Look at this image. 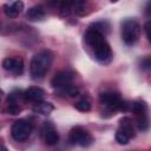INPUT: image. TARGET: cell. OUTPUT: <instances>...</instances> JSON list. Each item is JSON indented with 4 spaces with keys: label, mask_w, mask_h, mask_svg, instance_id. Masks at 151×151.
<instances>
[{
    "label": "cell",
    "mask_w": 151,
    "mask_h": 151,
    "mask_svg": "<svg viewBox=\"0 0 151 151\" xmlns=\"http://www.w3.org/2000/svg\"><path fill=\"white\" fill-rule=\"evenodd\" d=\"M2 67L8 71L12 72L15 76H19L24 72V60L21 58H6L2 60Z\"/></svg>",
    "instance_id": "30bf717a"
},
{
    "label": "cell",
    "mask_w": 151,
    "mask_h": 151,
    "mask_svg": "<svg viewBox=\"0 0 151 151\" xmlns=\"http://www.w3.org/2000/svg\"><path fill=\"white\" fill-rule=\"evenodd\" d=\"M52 53L50 51H41L35 54L29 64V72L33 79H41L48 71L52 63Z\"/></svg>",
    "instance_id": "7a4b0ae2"
},
{
    "label": "cell",
    "mask_w": 151,
    "mask_h": 151,
    "mask_svg": "<svg viewBox=\"0 0 151 151\" xmlns=\"http://www.w3.org/2000/svg\"><path fill=\"white\" fill-rule=\"evenodd\" d=\"M116 140L118 142V144H120V145H125V144L129 143L130 137H129L125 132H123V131H120V130L118 129L117 132H116Z\"/></svg>",
    "instance_id": "ac0fdd59"
},
{
    "label": "cell",
    "mask_w": 151,
    "mask_h": 151,
    "mask_svg": "<svg viewBox=\"0 0 151 151\" xmlns=\"http://www.w3.org/2000/svg\"><path fill=\"white\" fill-rule=\"evenodd\" d=\"M41 133H42V138L47 145H55L59 142V134H58L54 125L50 122L44 123Z\"/></svg>",
    "instance_id": "9c48e42d"
},
{
    "label": "cell",
    "mask_w": 151,
    "mask_h": 151,
    "mask_svg": "<svg viewBox=\"0 0 151 151\" xmlns=\"http://www.w3.org/2000/svg\"><path fill=\"white\" fill-rule=\"evenodd\" d=\"M140 25L134 19H126L122 24V39L126 45L137 42L140 35Z\"/></svg>",
    "instance_id": "3957f363"
},
{
    "label": "cell",
    "mask_w": 151,
    "mask_h": 151,
    "mask_svg": "<svg viewBox=\"0 0 151 151\" xmlns=\"http://www.w3.org/2000/svg\"><path fill=\"white\" fill-rule=\"evenodd\" d=\"M21 110H22V107H21L20 105H18L17 103H14V104H8V107H7V112L11 113V114H13V116L19 114V113L21 112Z\"/></svg>",
    "instance_id": "ffe728a7"
},
{
    "label": "cell",
    "mask_w": 151,
    "mask_h": 151,
    "mask_svg": "<svg viewBox=\"0 0 151 151\" xmlns=\"http://www.w3.org/2000/svg\"><path fill=\"white\" fill-rule=\"evenodd\" d=\"M145 31H146V38H147V40H151V39H150V21L146 22V25H145Z\"/></svg>",
    "instance_id": "44dd1931"
},
{
    "label": "cell",
    "mask_w": 151,
    "mask_h": 151,
    "mask_svg": "<svg viewBox=\"0 0 151 151\" xmlns=\"http://www.w3.org/2000/svg\"><path fill=\"white\" fill-rule=\"evenodd\" d=\"M32 132V125L29 122L25 120V119H19L17 122H14V124L12 125V137L17 140V142H24L26 140L29 134Z\"/></svg>",
    "instance_id": "5b68a950"
},
{
    "label": "cell",
    "mask_w": 151,
    "mask_h": 151,
    "mask_svg": "<svg viewBox=\"0 0 151 151\" xmlns=\"http://www.w3.org/2000/svg\"><path fill=\"white\" fill-rule=\"evenodd\" d=\"M74 107L80 112H87L91 110V101L87 97H84L74 104Z\"/></svg>",
    "instance_id": "2e32d148"
},
{
    "label": "cell",
    "mask_w": 151,
    "mask_h": 151,
    "mask_svg": "<svg viewBox=\"0 0 151 151\" xmlns=\"http://www.w3.org/2000/svg\"><path fill=\"white\" fill-rule=\"evenodd\" d=\"M45 17H46V12L41 6H33L26 13V18L31 21H41L45 19Z\"/></svg>",
    "instance_id": "4fadbf2b"
},
{
    "label": "cell",
    "mask_w": 151,
    "mask_h": 151,
    "mask_svg": "<svg viewBox=\"0 0 151 151\" xmlns=\"http://www.w3.org/2000/svg\"><path fill=\"white\" fill-rule=\"evenodd\" d=\"M24 9V2L22 1H9L7 4H5L4 6V11L5 14L9 18H17Z\"/></svg>",
    "instance_id": "7c38bea8"
},
{
    "label": "cell",
    "mask_w": 151,
    "mask_h": 151,
    "mask_svg": "<svg viewBox=\"0 0 151 151\" xmlns=\"http://www.w3.org/2000/svg\"><path fill=\"white\" fill-rule=\"evenodd\" d=\"M137 120V127L140 131H146L149 129V116H147V105L144 101H136L131 105Z\"/></svg>",
    "instance_id": "277c9868"
},
{
    "label": "cell",
    "mask_w": 151,
    "mask_h": 151,
    "mask_svg": "<svg viewBox=\"0 0 151 151\" xmlns=\"http://www.w3.org/2000/svg\"><path fill=\"white\" fill-rule=\"evenodd\" d=\"M70 140L73 144H77L80 146H88L92 144L93 138L87 130H85L81 126H76L70 132Z\"/></svg>",
    "instance_id": "8992f818"
},
{
    "label": "cell",
    "mask_w": 151,
    "mask_h": 151,
    "mask_svg": "<svg viewBox=\"0 0 151 151\" xmlns=\"http://www.w3.org/2000/svg\"><path fill=\"white\" fill-rule=\"evenodd\" d=\"M142 64H143V67H144V68H149V67H150V59L146 58Z\"/></svg>",
    "instance_id": "7402d4cb"
},
{
    "label": "cell",
    "mask_w": 151,
    "mask_h": 151,
    "mask_svg": "<svg viewBox=\"0 0 151 151\" xmlns=\"http://www.w3.org/2000/svg\"><path fill=\"white\" fill-rule=\"evenodd\" d=\"M86 44L92 48L94 58L101 64H109L112 59V51L109 42L105 40L104 35L99 32L88 28L85 34Z\"/></svg>",
    "instance_id": "6da1fadb"
},
{
    "label": "cell",
    "mask_w": 151,
    "mask_h": 151,
    "mask_svg": "<svg viewBox=\"0 0 151 151\" xmlns=\"http://www.w3.org/2000/svg\"><path fill=\"white\" fill-rule=\"evenodd\" d=\"M2 94H4V91H2V90H1V88H0V97H1V96H2Z\"/></svg>",
    "instance_id": "603a6c76"
},
{
    "label": "cell",
    "mask_w": 151,
    "mask_h": 151,
    "mask_svg": "<svg viewBox=\"0 0 151 151\" xmlns=\"http://www.w3.org/2000/svg\"><path fill=\"white\" fill-rule=\"evenodd\" d=\"M61 91H63L64 93H66L68 97H77V96L79 94V88H77L76 86H71V85H68V86L61 88Z\"/></svg>",
    "instance_id": "d6986e66"
},
{
    "label": "cell",
    "mask_w": 151,
    "mask_h": 151,
    "mask_svg": "<svg viewBox=\"0 0 151 151\" xmlns=\"http://www.w3.org/2000/svg\"><path fill=\"white\" fill-rule=\"evenodd\" d=\"M24 97L26 100H29L33 103H39V101H42V99L45 97V91L38 86H31L25 91Z\"/></svg>",
    "instance_id": "8fae6325"
},
{
    "label": "cell",
    "mask_w": 151,
    "mask_h": 151,
    "mask_svg": "<svg viewBox=\"0 0 151 151\" xmlns=\"http://www.w3.org/2000/svg\"><path fill=\"white\" fill-rule=\"evenodd\" d=\"M54 110V106L48 101H39L33 106V111L39 114H48Z\"/></svg>",
    "instance_id": "9a60e30c"
},
{
    "label": "cell",
    "mask_w": 151,
    "mask_h": 151,
    "mask_svg": "<svg viewBox=\"0 0 151 151\" xmlns=\"http://www.w3.org/2000/svg\"><path fill=\"white\" fill-rule=\"evenodd\" d=\"M72 6H73V11L76 12V14H78V15H80V17L87 14L86 4H85V2H73Z\"/></svg>",
    "instance_id": "e0dca14e"
},
{
    "label": "cell",
    "mask_w": 151,
    "mask_h": 151,
    "mask_svg": "<svg viewBox=\"0 0 151 151\" xmlns=\"http://www.w3.org/2000/svg\"><path fill=\"white\" fill-rule=\"evenodd\" d=\"M119 130L125 132L130 138H132L134 136V129H133V125H132V122L130 118L127 117H124L119 120Z\"/></svg>",
    "instance_id": "5bb4252c"
},
{
    "label": "cell",
    "mask_w": 151,
    "mask_h": 151,
    "mask_svg": "<svg viewBox=\"0 0 151 151\" xmlns=\"http://www.w3.org/2000/svg\"><path fill=\"white\" fill-rule=\"evenodd\" d=\"M73 77H74V74L71 71H60L52 78L51 85L54 88H64V87L71 85Z\"/></svg>",
    "instance_id": "ba28073f"
},
{
    "label": "cell",
    "mask_w": 151,
    "mask_h": 151,
    "mask_svg": "<svg viewBox=\"0 0 151 151\" xmlns=\"http://www.w3.org/2000/svg\"><path fill=\"white\" fill-rule=\"evenodd\" d=\"M123 101L124 100L122 99L120 94L117 93V92L109 91V92H104V93L100 94V103L104 106H106L107 109L112 110V111H116V110L120 111Z\"/></svg>",
    "instance_id": "52a82bcc"
}]
</instances>
